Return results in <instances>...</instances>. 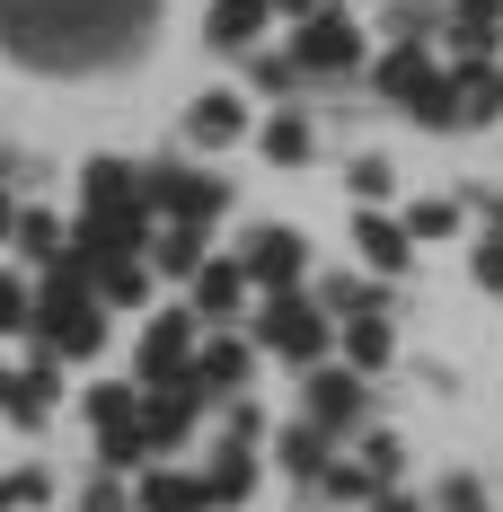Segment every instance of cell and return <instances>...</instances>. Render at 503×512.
Listing matches in <instances>:
<instances>
[{
    "instance_id": "cell-1",
    "label": "cell",
    "mask_w": 503,
    "mask_h": 512,
    "mask_svg": "<svg viewBox=\"0 0 503 512\" xmlns=\"http://www.w3.org/2000/svg\"><path fill=\"white\" fill-rule=\"evenodd\" d=\"M159 0H0V45L36 71H98L142 45Z\"/></svg>"
},
{
    "instance_id": "cell-2",
    "label": "cell",
    "mask_w": 503,
    "mask_h": 512,
    "mask_svg": "<svg viewBox=\"0 0 503 512\" xmlns=\"http://www.w3.org/2000/svg\"><path fill=\"white\" fill-rule=\"evenodd\" d=\"M292 71L301 80H353V71H371V36L353 27L345 9L327 0V9H309V18H292Z\"/></svg>"
},
{
    "instance_id": "cell-3",
    "label": "cell",
    "mask_w": 503,
    "mask_h": 512,
    "mask_svg": "<svg viewBox=\"0 0 503 512\" xmlns=\"http://www.w3.org/2000/svg\"><path fill=\"white\" fill-rule=\"evenodd\" d=\"M371 89L415 124H451V62H433V45H389L371 62Z\"/></svg>"
},
{
    "instance_id": "cell-4",
    "label": "cell",
    "mask_w": 503,
    "mask_h": 512,
    "mask_svg": "<svg viewBox=\"0 0 503 512\" xmlns=\"http://www.w3.org/2000/svg\"><path fill=\"white\" fill-rule=\"evenodd\" d=\"M256 345H265V354H283L292 371H309V362L336 354V318L309 301V292H274V301L256 309Z\"/></svg>"
},
{
    "instance_id": "cell-5",
    "label": "cell",
    "mask_w": 503,
    "mask_h": 512,
    "mask_svg": "<svg viewBox=\"0 0 503 512\" xmlns=\"http://www.w3.org/2000/svg\"><path fill=\"white\" fill-rule=\"evenodd\" d=\"M142 204H151V221H186V230H212V221L230 212V186H221L212 168L159 159V168H142Z\"/></svg>"
},
{
    "instance_id": "cell-6",
    "label": "cell",
    "mask_w": 503,
    "mask_h": 512,
    "mask_svg": "<svg viewBox=\"0 0 503 512\" xmlns=\"http://www.w3.org/2000/svg\"><path fill=\"white\" fill-rule=\"evenodd\" d=\"M80 407H89V433H98V460L106 468H151V442H142V389L98 380Z\"/></svg>"
},
{
    "instance_id": "cell-7",
    "label": "cell",
    "mask_w": 503,
    "mask_h": 512,
    "mask_svg": "<svg viewBox=\"0 0 503 512\" xmlns=\"http://www.w3.org/2000/svg\"><path fill=\"white\" fill-rule=\"evenodd\" d=\"M248 371H256V345L239 336V327H203V336H195V362H186V380H195L212 407L248 398Z\"/></svg>"
},
{
    "instance_id": "cell-8",
    "label": "cell",
    "mask_w": 503,
    "mask_h": 512,
    "mask_svg": "<svg viewBox=\"0 0 503 512\" xmlns=\"http://www.w3.org/2000/svg\"><path fill=\"white\" fill-rule=\"evenodd\" d=\"M362 407H371L362 371H345V362H336V371H327V362H309V371H301V424H318L327 442H336V433H353V424H362Z\"/></svg>"
},
{
    "instance_id": "cell-9",
    "label": "cell",
    "mask_w": 503,
    "mask_h": 512,
    "mask_svg": "<svg viewBox=\"0 0 503 512\" xmlns=\"http://www.w3.org/2000/svg\"><path fill=\"white\" fill-rule=\"evenodd\" d=\"M195 309H159L151 327H142V354H133V389H168V380H186V362H195Z\"/></svg>"
},
{
    "instance_id": "cell-10",
    "label": "cell",
    "mask_w": 503,
    "mask_h": 512,
    "mask_svg": "<svg viewBox=\"0 0 503 512\" xmlns=\"http://www.w3.org/2000/svg\"><path fill=\"white\" fill-rule=\"evenodd\" d=\"M203 398L195 380H168V389H142V442H151V460H168L177 442H195V424H203Z\"/></svg>"
},
{
    "instance_id": "cell-11",
    "label": "cell",
    "mask_w": 503,
    "mask_h": 512,
    "mask_svg": "<svg viewBox=\"0 0 503 512\" xmlns=\"http://www.w3.org/2000/svg\"><path fill=\"white\" fill-rule=\"evenodd\" d=\"M239 274H248V292H301V274H309V248H301V230H256L248 256H239Z\"/></svg>"
},
{
    "instance_id": "cell-12",
    "label": "cell",
    "mask_w": 503,
    "mask_h": 512,
    "mask_svg": "<svg viewBox=\"0 0 503 512\" xmlns=\"http://www.w3.org/2000/svg\"><path fill=\"white\" fill-rule=\"evenodd\" d=\"M186 283H195V327H239V309H248V274H239V256H203L195 274H186Z\"/></svg>"
},
{
    "instance_id": "cell-13",
    "label": "cell",
    "mask_w": 503,
    "mask_h": 512,
    "mask_svg": "<svg viewBox=\"0 0 503 512\" xmlns=\"http://www.w3.org/2000/svg\"><path fill=\"white\" fill-rule=\"evenodd\" d=\"M503 115V62L495 53H459L451 62V124H495Z\"/></svg>"
},
{
    "instance_id": "cell-14",
    "label": "cell",
    "mask_w": 503,
    "mask_h": 512,
    "mask_svg": "<svg viewBox=\"0 0 503 512\" xmlns=\"http://www.w3.org/2000/svg\"><path fill=\"white\" fill-rule=\"evenodd\" d=\"M186 142H195V151L248 142V98H239V89H203V98L186 106Z\"/></svg>"
},
{
    "instance_id": "cell-15",
    "label": "cell",
    "mask_w": 503,
    "mask_h": 512,
    "mask_svg": "<svg viewBox=\"0 0 503 512\" xmlns=\"http://www.w3.org/2000/svg\"><path fill=\"white\" fill-rule=\"evenodd\" d=\"M133 512H212V486H203V468L151 460V468H142V486H133Z\"/></svg>"
},
{
    "instance_id": "cell-16",
    "label": "cell",
    "mask_w": 503,
    "mask_h": 512,
    "mask_svg": "<svg viewBox=\"0 0 503 512\" xmlns=\"http://www.w3.org/2000/svg\"><path fill=\"white\" fill-rule=\"evenodd\" d=\"M353 248H362V265H371L380 283L415 265V239H406V221H398V212H380V204H371V212H353Z\"/></svg>"
},
{
    "instance_id": "cell-17",
    "label": "cell",
    "mask_w": 503,
    "mask_h": 512,
    "mask_svg": "<svg viewBox=\"0 0 503 512\" xmlns=\"http://www.w3.org/2000/svg\"><path fill=\"white\" fill-rule=\"evenodd\" d=\"M53 398H62V362H53V354H36L27 371H9V398H0V415H9L18 433H36V424L53 415Z\"/></svg>"
},
{
    "instance_id": "cell-18",
    "label": "cell",
    "mask_w": 503,
    "mask_h": 512,
    "mask_svg": "<svg viewBox=\"0 0 503 512\" xmlns=\"http://www.w3.org/2000/svg\"><path fill=\"white\" fill-rule=\"evenodd\" d=\"M265 18H274V0H212L203 9V45L212 53H256L265 45Z\"/></svg>"
},
{
    "instance_id": "cell-19",
    "label": "cell",
    "mask_w": 503,
    "mask_h": 512,
    "mask_svg": "<svg viewBox=\"0 0 503 512\" xmlns=\"http://www.w3.org/2000/svg\"><path fill=\"white\" fill-rule=\"evenodd\" d=\"M203 486H212V512H230V504H248L256 495V442H212L203 451Z\"/></svg>"
},
{
    "instance_id": "cell-20",
    "label": "cell",
    "mask_w": 503,
    "mask_h": 512,
    "mask_svg": "<svg viewBox=\"0 0 503 512\" xmlns=\"http://www.w3.org/2000/svg\"><path fill=\"white\" fill-rule=\"evenodd\" d=\"M151 265L142 256H89V292H98V309H151Z\"/></svg>"
},
{
    "instance_id": "cell-21",
    "label": "cell",
    "mask_w": 503,
    "mask_h": 512,
    "mask_svg": "<svg viewBox=\"0 0 503 512\" xmlns=\"http://www.w3.org/2000/svg\"><path fill=\"white\" fill-rule=\"evenodd\" d=\"M336 354H345V371L380 380L398 362V336H389V318H336Z\"/></svg>"
},
{
    "instance_id": "cell-22",
    "label": "cell",
    "mask_w": 503,
    "mask_h": 512,
    "mask_svg": "<svg viewBox=\"0 0 503 512\" xmlns=\"http://www.w3.org/2000/svg\"><path fill=\"white\" fill-rule=\"evenodd\" d=\"M442 36L459 53H495L503 45V0H442Z\"/></svg>"
},
{
    "instance_id": "cell-23",
    "label": "cell",
    "mask_w": 503,
    "mask_h": 512,
    "mask_svg": "<svg viewBox=\"0 0 503 512\" xmlns=\"http://www.w3.org/2000/svg\"><path fill=\"white\" fill-rule=\"evenodd\" d=\"M142 265H151V274H168V283H186V274L203 265V230H186V221H159L151 239H142Z\"/></svg>"
},
{
    "instance_id": "cell-24",
    "label": "cell",
    "mask_w": 503,
    "mask_h": 512,
    "mask_svg": "<svg viewBox=\"0 0 503 512\" xmlns=\"http://www.w3.org/2000/svg\"><path fill=\"white\" fill-rule=\"evenodd\" d=\"M9 248H18V256H27V265H36V274H45L53 256L71 248V221H53L45 204H18V230H9Z\"/></svg>"
},
{
    "instance_id": "cell-25",
    "label": "cell",
    "mask_w": 503,
    "mask_h": 512,
    "mask_svg": "<svg viewBox=\"0 0 503 512\" xmlns=\"http://www.w3.org/2000/svg\"><path fill=\"white\" fill-rule=\"evenodd\" d=\"M318 309H327V318H389L398 292H389L380 274H345V283H327V292H318Z\"/></svg>"
},
{
    "instance_id": "cell-26",
    "label": "cell",
    "mask_w": 503,
    "mask_h": 512,
    "mask_svg": "<svg viewBox=\"0 0 503 512\" xmlns=\"http://www.w3.org/2000/svg\"><path fill=\"white\" fill-rule=\"evenodd\" d=\"M256 151L274 159V168H309V159H318V133H309V115H265Z\"/></svg>"
},
{
    "instance_id": "cell-27",
    "label": "cell",
    "mask_w": 503,
    "mask_h": 512,
    "mask_svg": "<svg viewBox=\"0 0 503 512\" xmlns=\"http://www.w3.org/2000/svg\"><path fill=\"white\" fill-rule=\"evenodd\" d=\"M274 460L292 468V477H309V486H318V468L336 460V442H327V433H318V424H292V433H283V442H274Z\"/></svg>"
},
{
    "instance_id": "cell-28",
    "label": "cell",
    "mask_w": 503,
    "mask_h": 512,
    "mask_svg": "<svg viewBox=\"0 0 503 512\" xmlns=\"http://www.w3.org/2000/svg\"><path fill=\"white\" fill-rule=\"evenodd\" d=\"M318 495H327L336 512H362L380 486H371V468H362V460H327V468H318Z\"/></svg>"
},
{
    "instance_id": "cell-29",
    "label": "cell",
    "mask_w": 503,
    "mask_h": 512,
    "mask_svg": "<svg viewBox=\"0 0 503 512\" xmlns=\"http://www.w3.org/2000/svg\"><path fill=\"white\" fill-rule=\"evenodd\" d=\"M442 36V0H389V45H433Z\"/></svg>"
},
{
    "instance_id": "cell-30",
    "label": "cell",
    "mask_w": 503,
    "mask_h": 512,
    "mask_svg": "<svg viewBox=\"0 0 503 512\" xmlns=\"http://www.w3.org/2000/svg\"><path fill=\"white\" fill-rule=\"evenodd\" d=\"M398 221H406L415 248H433V239H451V230H459V204H451V195H424V204H406Z\"/></svg>"
},
{
    "instance_id": "cell-31",
    "label": "cell",
    "mask_w": 503,
    "mask_h": 512,
    "mask_svg": "<svg viewBox=\"0 0 503 512\" xmlns=\"http://www.w3.org/2000/svg\"><path fill=\"white\" fill-rule=\"evenodd\" d=\"M36 504H53V468H9L0 477V512H36Z\"/></svg>"
},
{
    "instance_id": "cell-32",
    "label": "cell",
    "mask_w": 503,
    "mask_h": 512,
    "mask_svg": "<svg viewBox=\"0 0 503 512\" xmlns=\"http://www.w3.org/2000/svg\"><path fill=\"white\" fill-rule=\"evenodd\" d=\"M345 186H353V195H362V204H389V195H398V168H389V159H380V151H362V159H353V168H345Z\"/></svg>"
},
{
    "instance_id": "cell-33",
    "label": "cell",
    "mask_w": 503,
    "mask_h": 512,
    "mask_svg": "<svg viewBox=\"0 0 503 512\" xmlns=\"http://www.w3.org/2000/svg\"><path fill=\"white\" fill-rule=\"evenodd\" d=\"M248 89H265V98H292V89H301L292 53H265V45H256V53H248Z\"/></svg>"
},
{
    "instance_id": "cell-34",
    "label": "cell",
    "mask_w": 503,
    "mask_h": 512,
    "mask_svg": "<svg viewBox=\"0 0 503 512\" xmlns=\"http://www.w3.org/2000/svg\"><path fill=\"white\" fill-rule=\"evenodd\" d=\"M353 460L371 468V486H398V468H406V451H398V433H371V442H362V451H353Z\"/></svg>"
},
{
    "instance_id": "cell-35",
    "label": "cell",
    "mask_w": 503,
    "mask_h": 512,
    "mask_svg": "<svg viewBox=\"0 0 503 512\" xmlns=\"http://www.w3.org/2000/svg\"><path fill=\"white\" fill-rule=\"evenodd\" d=\"M27 309H36V292L18 274H0V336H27Z\"/></svg>"
},
{
    "instance_id": "cell-36",
    "label": "cell",
    "mask_w": 503,
    "mask_h": 512,
    "mask_svg": "<svg viewBox=\"0 0 503 512\" xmlns=\"http://www.w3.org/2000/svg\"><path fill=\"white\" fill-rule=\"evenodd\" d=\"M468 283H477V292H503V239H477V256H468Z\"/></svg>"
},
{
    "instance_id": "cell-37",
    "label": "cell",
    "mask_w": 503,
    "mask_h": 512,
    "mask_svg": "<svg viewBox=\"0 0 503 512\" xmlns=\"http://www.w3.org/2000/svg\"><path fill=\"white\" fill-rule=\"evenodd\" d=\"M80 512H133V495H124V486H115V468H106L98 486H89V495H80Z\"/></svg>"
},
{
    "instance_id": "cell-38",
    "label": "cell",
    "mask_w": 503,
    "mask_h": 512,
    "mask_svg": "<svg viewBox=\"0 0 503 512\" xmlns=\"http://www.w3.org/2000/svg\"><path fill=\"white\" fill-rule=\"evenodd\" d=\"M442 512H486V486H477V477H451V486H442Z\"/></svg>"
},
{
    "instance_id": "cell-39",
    "label": "cell",
    "mask_w": 503,
    "mask_h": 512,
    "mask_svg": "<svg viewBox=\"0 0 503 512\" xmlns=\"http://www.w3.org/2000/svg\"><path fill=\"white\" fill-rule=\"evenodd\" d=\"M362 512H424V504H415L406 486H380V495H371V504H362Z\"/></svg>"
},
{
    "instance_id": "cell-40",
    "label": "cell",
    "mask_w": 503,
    "mask_h": 512,
    "mask_svg": "<svg viewBox=\"0 0 503 512\" xmlns=\"http://www.w3.org/2000/svg\"><path fill=\"white\" fill-rule=\"evenodd\" d=\"M477 230H486V239H503V195H477Z\"/></svg>"
},
{
    "instance_id": "cell-41",
    "label": "cell",
    "mask_w": 503,
    "mask_h": 512,
    "mask_svg": "<svg viewBox=\"0 0 503 512\" xmlns=\"http://www.w3.org/2000/svg\"><path fill=\"white\" fill-rule=\"evenodd\" d=\"M9 230H18V195L0 186V248H9Z\"/></svg>"
},
{
    "instance_id": "cell-42",
    "label": "cell",
    "mask_w": 503,
    "mask_h": 512,
    "mask_svg": "<svg viewBox=\"0 0 503 512\" xmlns=\"http://www.w3.org/2000/svg\"><path fill=\"white\" fill-rule=\"evenodd\" d=\"M309 9H327V0H274V18H309Z\"/></svg>"
},
{
    "instance_id": "cell-43",
    "label": "cell",
    "mask_w": 503,
    "mask_h": 512,
    "mask_svg": "<svg viewBox=\"0 0 503 512\" xmlns=\"http://www.w3.org/2000/svg\"><path fill=\"white\" fill-rule=\"evenodd\" d=\"M0 398H9V371H0Z\"/></svg>"
},
{
    "instance_id": "cell-44",
    "label": "cell",
    "mask_w": 503,
    "mask_h": 512,
    "mask_svg": "<svg viewBox=\"0 0 503 512\" xmlns=\"http://www.w3.org/2000/svg\"><path fill=\"white\" fill-rule=\"evenodd\" d=\"M0 177H9V159H0Z\"/></svg>"
}]
</instances>
